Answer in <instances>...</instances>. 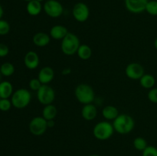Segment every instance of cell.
<instances>
[{"label":"cell","mask_w":157,"mask_h":156,"mask_svg":"<svg viewBox=\"0 0 157 156\" xmlns=\"http://www.w3.org/2000/svg\"><path fill=\"white\" fill-rule=\"evenodd\" d=\"M114 130L121 135H127L131 132L135 127V121L131 116L126 113L120 114L113 121Z\"/></svg>","instance_id":"obj_1"},{"label":"cell","mask_w":157,"mask_h":156,"mask_svg":"<svg viewBox=\"0 0 157 156\" xmlns=\"http://www.w3.org/2000/svg\"><path fill=\"white\" fill-rule=\"evenodd\" d=\"M12 101L9 99H0V110L2 112H7L12 107Z\"/></svg>","instance_id":"obj_28"},{"label":"cell","mask_w":157,"mask_h":156,"mask_svg":"<svg viewBox=\"0 0 157 156\" xmlns=\"http://www.w3.org/2000/svg\"><path fill=\"white\" fill-rule=\"evenodd\" d=\"M55 70L48 66L42 67L38 72V78L42 84H48L55 78Z\"/></svg>","instance_id":"obj_13"},{"label":"cell","mask_w":157,"mask_h":156,"mask_svg":"<svg viewBox=\"0 0 157 156\" xmlns=\"http://www.w3.org/2000/svg\"><path fill=\"white\" fill-rule=\"evenodd\" d=\"M77 54L81 60H88L92 56V49L87 44H81L77 51Z\"/></svg>","instance_id":"obj_22"},{"label":"cell","mask_w":157,"mask_h":156,"mask_svg":"<svg viewBox=\"0 0 157 156\" xmlns=\"http://www.w3.org/2000/svg\"><path fill=\"white\" fill-rule=\"evenodd\" d=\"M0 99H1V97H0Z\"/></svg>","instance_id":"obj_41"},{"label":"cell","mask_w":157,"mask_h":156,"mask_svg":"<svg viewBox=\"0 0 157 156\" xmlns=\"http://www.w3.org/2000/svg\"><path fill=\"white\" fill-rule=\"evenodd\" d=\"M47 125H48V128H52V127L55 126V121H54V119H52V120H48Z\"/></svg>","instance_id":"obj_33"},{"label":"cell","mask_w":157,"mask_h":156,"mask_svg":"<svg viewBox=\"0 0 157 156\" xmlns=\"http://www.w3.org/2000/svg\"><path fill=\"white\" fill-rule=\"evenodd\" d=\"M10 32V24L7 21L0 19V35H6Z\"/></svg>","instance_id":"obj_26"},{"label":"cell","mask_w":157,"mask_h":156,"mask_svg":"<svg viewBox=\"0 0 157 156\" xmlns=\"http://www.w3.org/2000/svg\"><path fill=\"white\" fill-rule=\"evenodd\" d=\"M154 47H155V48H156L157 50V38H156V40L154 41Z\"/></svg>","instance_id":"obj_35"},{"label":"cell","mask_w":157,"mask_h":156,"mask_svg":"<svg viewBox=\"0 0 157 156\" xmlns=\"http://www.w3.org/2000/svg\"><path fill=\"white\" fill-rule=\"evenodd\" d=\"M43 10L51 18H56L64 12V8L58 0H47L43 5Z\"/></svg>","instance_id":"obj_7"},{"label":"cell","mask_w":157,"mask_h":156,"mask_svg":"<svg viewBox=\"0 0 157 156\" xmlns=\"http://www.w3.org/2000/svg\"><path fill=\"white\" fill-rule=\"evenodd\" d=\"M90 156H100V155H98V154H91V155Z\"/></svg>","instance_id":"obj_37"},{"label":"cell","mask_w":157,"mask_h":156,"mask_svg":"<svg viewBox=\"0 0 157 156\" xmlns=\"http://www.w3.org/2000/svg\"><path fill=\"white\" fill-rule=\"evenodd\" d=\"M37 1H38V2H42L44 1V0H37Z\"/></svg>","instance_id":"obj_38"},{"label":"cell","mask_w":157,"mask_h":156,"mask_svg":"<svg viewBox=\"0 0 157 156\" xmlns=\"http://www.w3.org/2000/svg\"><path fill=\"white\" fill-rule=\"evenodd\" d=\"M77 100L83 105L92 103L95 99V93L91 86L87 84H80L75 90Z\"/></svg>","instance_id":"obj_3"},{"label":"cell","mask_w":157,"mask_h":156,"mask_svg":"<svg viewBox=\"0 0 157 156\" xmlns=\"http://www.w3.org/2000/svg\"><path fill=\"white\" fill-rule=\"evenodd\" d=\"M72 15L75 19L78 22H84L90 16L89 7L84 2H78L74 6Z\"/></svg>","instance_id":"obj_9"},{"label":"cell","mask_w":157,"mask_h":156,"mask_svg":"<svg viewBox=\"0 0 157 156\" xmlns=\"http://www.w3.org/2000/svg\"><path fill=\"white\" fill-rule=\"evenodd\" d=\"M98 115V109L93 103L84 105L81 110V116L87 121L94 120Z\"/></svg>","instance_id":"obj_14"},{"label":"cell","mask_w":157,"mask_h":156,"mask_svg":"<svg viewBox=\"0 0 157 156\" xmlns=\"http://www.w3.org/2000/svg\"><path fill=\"white\" fill-rule=\"evenodd\" d=\"M37 98L38 102L42 105L52 104L55 99V90L48 84H43L37 91Z\"/></svg>","instance_id":"obj_6"},{"label":"cell","mask_w":157,"mask_h":156,"mask_svg":"<svg viewBox=\"0 0 157 156\" xmlns=\"http://www.w3.org/2000/svg\"><path fill=\"white\" fill-rule=\"evenodd\" d=\"M42 85L43 84H41V81L38 80V77L32 79L30 81H29V88H30L32 90H33V91H36V92L41 88V87Z\"/></svg>","instance_id":"obj_27"},{"label":"cell","mask_w":157,"mask_h":156,"mask_svg":"<svg viewBox=\"0 0 157 156\" xmlns=\"http://www.w3.org/2000/svg\"><path fill=\"white\" fill-rule=\"evenodd\" d=\"M155 1H157V0H155Z\"/></svg>","instance_id":"obj_40"},{"label":"cell","mask_w":157,"mask_h":156,"mask_svg":"<svg viewBox=\"0 0 157 156\" xmlns=\"http://www.w3.org/2000/svg\"><path fill=\"white\" fill-rule=\"evenodd\" d=\"M68 30L67 28L61 24H56L54 25L51 28L49 35L52 38L55 40H62L68 33Z\"/></svg>","instance_id":"obj_15"},{"label":"cell","mask_w":157,"mask_h":156,"mask_svg":"<svg viewBox=\"0 0 157 156\" xmlns=\"http://www.w3.org/2000/svg\"><path fill=\"white\" fill-rule=\"evenodd\" d=\"M0 72L4 76H10L15 73V67L12 63L6 62L0 67Z\"/></svg>","instance_id":"obj_23"},{"label":"cell","mask_w":157,"mask_h":156,"mask_svg":"<svg viewBox=\"0 0 157 156\" xmlns=\"http://www.w3.org/2000/svg\"><path fill=\"white\" fill-rule=\"evenodd\" d=\"M9 53V48L6 44L0 43V58H5Z\"/></svg>","instance_id":"obj_31"},{"label":"cell","mask_w":157,"mask_h":156,"mask_svg":"<svg viewBox=\"0 0 157 156\" xmlns=\"http://www.w3.org/2000/svg\"><path fill=\"white\" fill-rule=\"evenodd\" d=\"M133 145L134 148H136L137 151H143L147 146V142L144 138L143 137H136V139L133 140Z\"/></svg>","instance_id":"obj_24"},{"label":"cell","mask_w":157,"mask_h":156,"mask_svg":"<svg viewBox=\"0 0 157 156\" xmlns=\"http://www.w3.org/2000/svg\"><path fill=\"white\" fill-rule=\"evenodd\" d=\"M32 100V94L27 89L21 88L15 90L11 97L12 104L15 108L24 109L29 105Z\"/></svg>","instance_id":"obj_4"},{"label":"cell","mask_w":157,"mask_h":156,"mask_svg":"<svg viewBox=\"0 0 157 156\" xmlns=\"http://www.w3.org/2000/svg\"><path fill=\"white\" fill-rule=\"evenodd\" d=\"M147 97L150 102L157 104V88L150 89L147 94Z\"/></svg>","instance_id":"obj_30"},{"label":"cell","mask_w":157,"mask_h":156,"mask_svg":"<svg viewBox=\"0 0 157 156\" xmlns=\"http://www.w3.org/2000/svg\"><path fill=\"white\" fill-rule=\"evenodd\" d=\"M146 12L150 15L153 16H156L157 15V1L155 0H151L148 1L147 6H146Z\"/></svg>","instance_id":"obj_25"},{"label":"cell","mask_w":157,"mask_h":156,"mask_svg":"<svg viewBox=\"0 0 157 156\" xmlns=\"http://www.w3.org/2000/svg\"><path fill=\"white\" fill-rule=\"evenodd\" d=\"M113 124L109 121H101L98 122L93 128L94 136L97 139L105 141L110 139L114 132Z\"/></svg>","instance_id":"obj_5"},{"label":"cell","mask_w":157,"mask_h":156,"mask_svg":"<svg viewBox=\"0 0 157 156\" xmlns=\"http://www.w3.org/2000/svg\"><path fill=\"white\" fill-rule=\"evenodd\" d=\"M71 73V69L70 67H67V68L63 69L62 72H61V73H62L63 75H68L70 74Z\"/></svg>","instance_id":"obj_32"},{"label":"cell","mask_w":157,"mask_h":156,"mask_svg":"<svg viewBox=\"0 0 157 156\" xmlns=\"http://www.w3.org/2000/svg\"><path fill=\"white\" fill-rule=\"evenodd\" d=\"M119 115V111L114 106H107L102 110L103 117L107 121H113Z\"/></svg>","instance_id":"obj_19"},{"label":"cell","mask_w":157,"mask_h":156,"mask_svg":"<svg viewBox=\"0 0 157 156\" xmlns=\"http://www.w3.org/2000/svg\"><path fill=\"white\" fill-rule=\"evenodd\" d=\"M143 156H157V148L153 145H148L143 151Z\"/></svg>","instance_id":"obj_29"},{"label":"cell","mask_w":157,"mask_h":156,"mask_svg":"<svg viewBox=\"0 0 157 156\" xmlns=\"http://www.w3.org/2000/svg\"><path fill=\"white\" fill-rule=\"evenodd\" d=\"M34 44L37 47H43L47 46L50 43L51 37L45 32H38L35 34L32 38Z\"/></svg>","instance_id":"obj_16"},{"label":"cell","mask_w":157,"mask_h":156,"mask_svg":"<svg viewBox=\"0 0 157 156\" xmlns=\"http://www.w3.org/2000/svg\"><path fill=\"white\" fill-rule=\"evenodd\" d=\"M144 67L139 63H130L126 67L125 74L129 79L139 80L145 73Z\"/></svg>","instance_id":"obj_10"},{"label":"cell","mask_w":157,"mask_h":156,"mask_svg":"<svg viewBox=\"0 0 157 156\" xmlns=\"http://www.w3.org/2000/svg\"><path fill=\"white\" fill-rule=\"evenodd\" d=\"M13 87L9 81L0 82V97L1 99H9L13 94Z\"/></svg>","instance_id":"obj_18"},{"label":"cell","mask_w":157,"mask_h":156,"mask_svg":"<svg viewBox=\"0 0 157 156\" xmlns=\"http://www.w3.org/2000/svg\"><path fill=\"white\" fill-rule=\"evenodd\" d=\"M2 75L1 72H0V82H1V78H2Z\"/></svg>","instance_id":"obj_36"},{"label":"cell","mask_w":157,"mask_h":156,"mask_svg":"<svg viewBox=\"0 0 157 156\" xmlns=\"http://www.w3.org/2000/svg\"><path fill=\"white\" fill-rule=\"evenodd\" d=\"M43 9V6L41 2H38L37 0H32L30 2H28L27 6H26V11L28 14L32 16H37L41 12Z\"/></svg>","instance_id":"obj_17"},{"label":"cell","mask_w":157,"mask_h":156,"mask_svg":"<svg viewBox=\"0 0 157 156\" xmlns=\"http://www.w3.org/2000/svg\"><path fill=\"white\" fill-rule=\"evenodd\" d=\"M139 80L140 84L143 88L149 89V90L153 88L155 84H156V79L154 76L149 73H144V76Z\"/></svg>","instance_id":"obj_21"},{"label":"cell","mask_w":157,"mask_h":156,"mask_svg":"<svg viewBox=\"0 0 157 156\" xmlns=\"http://www.w3.org/2000/svg\"><path fill=\"white\" fill-rule=\"evenodd\" d=\"M80 45L81 43L79 38L75 34L68 32L67 35L61 40V51L67 56H72L77 54Z\"/></svg>","instance_id":"obj_2"},{"label":"cell","mask_w":157,"mask_h":156,"mask_svg":"<svg viewBox=\"0 0 157 156\" xmlns=\"http://www.w3.org/2000/svg\"><path fill=\"white\" fill-rule=\"evenodd\" d=\"M40 63L38 54L33 50L27 52L24 57V64L29 70H35L38 67Z\"/></svg>","instance_id":"obj_12"},{"label":"cell","mask_w":157,"mask_h":156,"mask_svg":"<svg viewBox=\"0 0 157 156\" xmlns=\"http://www.w3.org/2000/svg\"><path fill=\"white\" fill-rule=\"evenodd\" d=\"M29 131L35 136H40L44 134L48 129L47 120L42 116L34 117L29 122Z\"/></svg>","instance_id":"obj_8"},{"label":"cell","mask_w":157,"mask_h":156,"mask_svg":"<svg viewBox=\"0 0 157 156\" xmlns=\"http://www.w3.org/2000/svg\"><path fill=\"white\" fill-rule=\"evenodd\" d=\"M3 14H4V11H3V8L2 6L0 5V19H2L3 16Z\"/></svg>","instance_id":"obj_34"},{"label":"cell","mask_w":157,"mask_h":156,"mask_svg":"<svg viewBox=\"0 0 157 156\" xmlns=\"http://www.w3.org/2000/svg\"><path fill=\"white\" fill-rule=\"evenodd\" d=\"M149 0H124L125 7L128 12L133 14H140L146 10Z\"/></svg>","instance_id":"obj_11"},{"label":"cell","mask_w":157,"mask_h":156,"mask_svg":"<svg viewBox=\"0 0 157 156\" xmlns=\"http://www.w3.org/2000/svg\"><path fill=\"white\" fill-rule=\"evenodd\" d=\"M58 114V110L55 106L53 104L44 106L42 110V117L46 120H52L55 119Z\"/></svg>","instance_id":"obj_20"},{"label":"cell","mask_w":157,"mask_h":156,"mask_svg":"<svg viewBox=\"0 0 157 156\" xmlns=\"http://www.w3.org/2000/svg\"><path fill=\"white\" fill-rule=\"evenodd\" d=\"M25 1H26V2H30V1H32V0H25Z\"/></svg>","instance_id":"obj_39"}]
</instances>
